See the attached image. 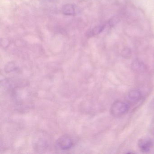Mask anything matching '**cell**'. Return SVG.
Masks as SVG:
<instances>
[{
	"mask_svg": "<svg viewBox=\"0 0 154 154\" xmlns=\"http://www.w3.org/2000/svg\"><path fill=\"white\" fill-rule=\"evenodd\" d=\"M130 109L128 103L121 100L115 101L110 108V113L115 118H119L126 114Z\"/></svg>",
	"mask_w": 154,
	"mask_h": 154,
	"instance_id": "6da1fadb",
	"label": "cell"
},
{
	"mask_svg": "<svg viewBox=\"0 0 154 154\" xmlns=\"http://www.w3.org/2000/svg\"><path fill=\"white\" fill-rule=\"evenodd\" d=\"M56 144L60 149L63 150H66L72 147L73 141L69 135H64L61 136L57 140Z\"/></svg>",
	"mask_w": 154,
	"mask_h": 154,
	"instance_id": "7a4b0ae2",
	"label": "cell"
},
{
	"mask_svg": "<svg viewBox=\"0 0 154 154\" xmlns=\"http://www.w3.org/2000/svg\"><path fill=\"white\" fill-rule=\"evenodd\" d=\"M138 146L140 151L144 153L149 152L153 146L152 140L148 137H143L138 141Z\"/></svg>",
	"mask_w": 154,
	"mask_h": 154,
	"instance_id": "3957f363",
	"label": "cell"
},
{
	"mask_svg": "<svg viewBox=\"0 0 154 154\" xmlns=\"http://www.w3.org/2000/svg\"><path fill=\"white\" fill-rule=\"evenodd\" d=\"M128 98L129 102L131 103H137L141 99V92L136 89L131 90L128 94Z\"/></svg>",
	"mask_w": 154,
	"mask_h": 154,
	"instance_id": "277c9868",
	"label": "cell"
},
{
	"mask_svg": "<svg viewBox=\"0 0 154 154\" xmlns=\"http://www.w3.org/2000/svg\"><path fill=\"white\" fill-rule=\"evenodd\" d=\"M132 69L136 72H143L145 71V65L138 60H135L132 63Z\"/></svg>",
	"mask_w": 154,
	"mask_h": 154,
	"instance_id": "5b68a950",
	"label": "cell"
},
{
	"mask_svg": "<svg viewBox=\"0 0 154 154\" xmlns=\"http://www.w3.org/2000/svg\"><path fill=\"white\" fill-rule=\"evenodd\" d=\"M63 12L65 15H72L75 13V9L73 6L70 4L65 5L63 8Z\"/></svg>",
	"mask_w": 154,
	"mask_h": 154,
	"instance_id": "8992f818",
	"label": "cell"
},
{
	"mask_svg": "<svg viewBox=\"0 0 154 154\" xmlns=\"http://www.w3.org/2000/svg\"><path fill=\"white\" fill-rule=\"evenodd\" d=\"M104 26H98L94 27L90 33H89V35L94 36L95 35H98L100 34L101 32H102L103 30L104 29Z\"/></svg>",
	"mask_w": 154,
	"mask_h": 154,
	"instance_id": "52a82bcc",
	"label": "cell"
},
{
	"mask_svg": "<svg viewBox=\"0 0 154 154\" xmlns=\"http://www.w3.org/2000/svg\"><path fill=\"white\" fill-rule=\"evenodd\" d=\"M121 54L122 56L124 58H130L131 55V50L128 48H124L122 51Z\"/></svg>",
	"mask_w": 154,
	"mask_h": 154,
	"instance_id": "ba28073f",
	"label": "cell"
},
{
	"mask_svg": "<svg viewBox=\"0 0 154 154\" xmlns=\"http://www.w3.org/2000/svg\"><path fill=\"white\" fill-rule=\"evenodd\" d=\"M120 21V18L118 16H115L112 18L109 22V25L111 26H114L117 25Z\"/></svg>",
	"mask_w": 154,
	"mask_h": 154,
	"instance_id": "9c48e42d",
	"label": "cell"
},
{
	"mask_svg": "<svg viewBox=\"0 0 154 154\" xmlns=\"http://www.w3.org/2000/svg\"><path fill=\"white\" fill-rule=\"evenodd\" d=\"M150 131L152 135L154 137V116L151 120L150 124Z\"/></svg>",
	"mask_w": 154,
	"mask_h": 154,
	"instance_id": "30bf717a",
	"label": "cell"
}]
</instances>
